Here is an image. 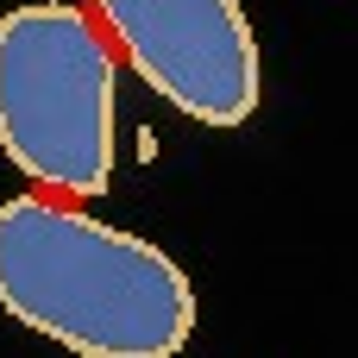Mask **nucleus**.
Returning a JSON list of instances; mask_svg holds the SVG:
<instances>
[{
	"instance_id": "obj_3",
	"label": "nucleus",
	"mask_w": 358,
	"mask_h": 358,
	"mask_svg": "<svg viewBox=\"0 0 358 358\" xmlns=\"http://www.w3.org/2000/svg\"><path fill=\"white\" fill-rule=\"evenodd\" d=\"M113 57L201 126H245L264 94L258 38L239 0H88Z\"/></svg>"
},
{
	"instance_id": "obj_1",
	"label": "nucleus",
	"mask_w": 358,
	"mask_h": 358,
	"mask_svg": "<svg viewBox=\"0 0 358 358\" xmlns=\"http://www.w3.org/2000/svg\"><path fill=\"white\" fill-rule=\"evenodd\" d=\"M0 308L76 358H176L195 334L189 271L76 201H0Z\"/></svg>"
},
{
	"instance_id": "obj_2",
	"label": "nucleus",
	"mask_w": 358,
	"mask_h": 358,
	"mask_svg": "<svg viewBox=\"0 0 358 358\" xmlns=\"http://www.w3.org/2000/svg\"><path fill=\"white\" fill-rule=\"evenodd\" d=\"M0 151L50 201L113 189L120 57L88 6L31 0L0 19Z\"/></svg>"
}]
</instances>
